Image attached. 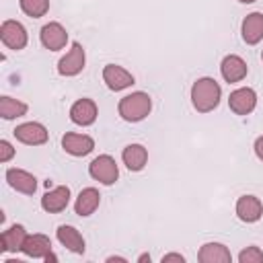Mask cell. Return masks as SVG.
I'll use <instances>...</instances> for the list:
<instances>
[{"instance_id": "obj_24", "label": "cell", "mask_w": 263, "mask_h": 263, "mask_svg": "<svg viewBox=\"0 0 263 263\" xmlns=\"http://www.w3.org/2000/svg\"><path fill=\"white\" fill-rule=\"evenodd\" d=\"M21 10L31 18H41L49 10V0H18Z\"/></svg>"}, {"instance_id": "obj_9", "label": "cell", "mask_w": 263, "mask_h": 263, "mask_svg": "<svg viewBox=\"0 0 263 263\" xmlns=\"http://www.w3.org/2000/svg\"><path fill=\"white\" fill-rule=\"evenodd\" d=\"M228 107L232 113L236 115H249L255 111L257 107V92L249 86H242V88H236L230 92L228 97Z\"/></svg>"}, {"instance_id": "obj_26", "label": "cell", "mask_w": 263, "mask_h": 263, "mask_svg": "<svg viewBox=\"0 0 263 263\" xmlns=\"http://www.w3.org/2000/svg\"><path fill=\"white\" fill-rule=\"evenodd\" d=\"M14 156V148L8 140H0V162H8Z\"/></svg>"}, {"instance_id": "obj_15", "label": "cell", "mask_w": 263, "mask_h": 263, "mask_svg": "<svg viewBox=\"0 0 263 263\" xmlns=\"http://www.w3.org/2000/svg\"><path fill=\"white\" fill-rule=\"evenodd\" d=\"M6 181L14 191L25 193V195H33L37 191V179L29 171H23V168H16V166L8 168L6 171Z\"/></svg>"}, {"instance_id": "obj_12", "label": "cell", "mask_w": 263, "mask_h": 263, "mask_svg": "<svg viewBox=\"0 0 263 263\" xmlns=\"http://www.w3.org/2000/svg\"><path fill=\"white\" fill-rule=\"evenodd\" d=\"M62 148L72 156H86L95 150V140L86 134L68 132L62 136Z\"/></svg>"}, {"instance_id": "obj_7", "label": "cell", "mask_w": 263, "mask_h": 263, "mask_svg": "<svg viewBox=\"0 0 263 263\" xmlns=\"http://www.w3.org/2000/svg\"><path fill=\"white\" fill-rule=\"evenodd\" d=\"M39 39H41V45L49 51H60L66 47L68 43V31L58 23V21H51L47 25L41 27L39 31Z\"/></svg>"}, {"instance_id": "obj_2", "label": "cell", "mask_w": 263, "mask_h": 263, "mask_svg": "<svg viewBox=\"0 0 263 263\" xmlns=\"http://www.w3.org/2000/svg\"><path fill=\"white\" fill-rule=\"evenodd\" d=\"M150 109H152V99L144 90H136V92L125 95L117 105L119 117L123 121H129V123H138V121L146 119Z\"/></svg>"}, {"instance_id": "obj_17", "label": "cell", "mask_w": 263, "mask_h": 263, "mask_svg": "<svg viewBox=\"0 0 263 263\" xmlns=\"http://www.w3.org/2000/svg\"><path fill=\"white\" fill-rule=\"evenodd\" d=\"M240 35L247 45H255L263 39V12H251L240 25Z\"/></svg>"}, {"instance_id": "obj_21", "label": "cell", "mask_w": 263, "mask_h": 263, "mask_svg": "<svg viewBox=\"0 0 263 263\" xmlns=\"http://www.w3.org/2000/svg\"><path fill=\"white\" fill-rule=\"evenodd\" d=\"M197 259L201 263H230L232 255H230V249L222 242H205L201 245Z\"/></svg>"}, {"instance_id": "obj_19", "label": "cell", "mask_w": 263, "mask_h": 263, "mask_svg": "<svg viewBox=\"0 0 263 263\" xmlns=\"http://www.w3.org/2000/svg\"><path fill=\"white\" fill-rule=\"evenodd\" d=\"M21 251L31 259H45V255L51 253V240H49V236L39 234V232L37 234H27Z\"/></svg>"}, {"instance_id": "obj_33", "label": "cell", "mask_w": 263, "mask_h": 263, "mask_svg": "<svg viewBox=\"0 0 263 263\" xmlns=\"http://www.w3.org/2000/svg\"><path fill=\"white\" fill-rule=\"evenodd\" d=\"M261 60H263V51H261Z\"/></svg>"}, {"instance_id": "obj_14", "label": "cell", "mask_w": 263, "mask_h": 263, "mask_svg": "<svg viewBox=\"0 0 263 263\" xmlns=\"http://www.w3.org/2000/svg\"><path fill=\"white\" fill-rule=\"evenodd\" d=\"M236 216L238 220L253 224L263 216V203L257 195H240L236 199Z\"/></svg>"}, {"instance_id": "obj_11", "label": "cell", "mask_w": 263, "mask_h": 263, "mask_svg": "<svg viewBox=\"0 0 263 263\" xmlns=\"http://www.w3.org/2000/svg\"><path fill=\"white\" fill-rule=\"evenodd\" d=\"M220 74H222V78H224L226 82L234 84V82H240V80L247 78L249 66H247V62H245L240 55L230 53V55H226V58L222 60V64H220Z\"/></svg>"}, {"instance_id": "obj_27", "label": "cell", "mask_w": 263, "mask_h": 263, "mask_svg": "<svg viewBox=\"0 0 263 263\" xmlns=\"http://www.w3.org/2000/svg\"><path fill=\"white\" fill-rule=\"evenodd\" d=\"M162 263H168V261H177V263H185V257L181 255V253H166V255H162V259H160Z\"/></svg>"}, {"instance_id": "obj_32", "label": "cell", "mask_w": 263, "mask_h": 263, "mask_svg": "<svg viewBox=\"0 0 263 263\" xmlns=\"http://www.w3.org/2000/svg\"><path fill=\"white\" fill-rule=\"evenodd\" d=\"M238 2H242V4H251V2H255V0H238Z\"/></svg>"}, {"instance_id": "obj_23", "label": "cell", "mask_w": 263, "mask_h": 263, "mask_svg": "<svg viewBox=\"0 0 263 263\" xmlns=\"http://www.w3.org/2000/svg\"><path fill=\"white\" fill-rule=\"evenodd\" d=\"M29 111V105L18 101V99H12V97H0V117L10 121V119H16V117H23L27 115Z\"/></svg>"}, {"instance_id": "obj_29", "label": "cell", "mask_w": 263, "mask_h": 263, "mask_svg": "<svg viewBox=\"0 0 263 263\" xmlns=\"http://www.w3.org/2000/svg\"><path fill=\"white\" fill-rule=\"evenodd\" d=\"M111 261H123L125 263L127 259L125 257H119V255H111V257H107V263H111Z\"/></svg>"}, {"instance_id": "obj_16", "label": "cell", "mask_w": 263, "mask_h": 263, "mask_svg": "<svg viewBox=\"0 0 263 263\" xmlns=\"http://www.w3.org/2000/svg\"><path fill=\"white\" fill-rule=\"evenodd\" d=\"M55 236H58V240H60L62 247H66L68 251H72V253H76V255H82L84 249H86L84 236H82L74 226H70V224H62V226H58Z\"/></svg>"}, {"instance_id": "obj_5", "label": "cell", "mask_w": 263, "mask_h": 263, "mask_svg": "<svg viewBox=\"0 0 263 263\" xmlns=\"http://www.w3.org/2000/svg\"><path fill=\"white\" fill-rule=\"evenodd\" d=\"M0 39L8 49L18 51V49H25V45L29 41V35H27V29L18 21L8 18L0 25Z\"/></svg>"}, {"instance_id": "obj_31", "label": "cell", "mask_w": 263, "mask_h": 263, "mask_svg": "<svg viewBox=\"0 0 263 263\" xmlns=\"http://www.w3.org/2000/svg\"><path fill=\"white\" fill-rule=\"evenodd\" d=\"M43 261H47V263H49V261H58V257H55V255H53V253H47V255H45V259H43Z\"/></svg>"}, {"instance_id": "obj_10", "label": "cell", "mask_w": 263, "mask_h": 263, "mask_svg": "<svg viewBox=\"0 0 263 263\" xmlns=\"http://www.w3.org/2000/svg\"><path fill=\"white\" fill-rule=\"evenodd\" d=\"M97 115H99L97 103H95L92 99H86V97L74 101L72 107H70V119H72V123L82 125V127L92 125V123L97 121Z\"/></svg>"}, {"instance_id": "obj_25", "label": "cell", "mask_w": 263, "mask_h": 263, "mask_svg": "<svg viewBox=\"0 0 263 263\" xmlns=\"http://www.w3.org/2000/svg\"><path fill=\"white\" fill-rule=\"evenodd\" d=\"M238 263H263V251L251 245L238 253Z\"/></svg>"}, {"instance_id": "obj_20", "label": "cell", "mask_w": 263, "mask_h": 263, "mask_svg": "<svg viewBox=\"0 0 263 263\" xmlns=\"http://www.w3.org/2000/svg\"><path fill=\"white\" fill-rule=\"evenodd\" d=\"M27 238V230L23 224H12L0 234V251L2 253H16L23 249V242Z\"/></svg>"}, {"instance_id": "obj_18", "label": "cell", "mask_w": 263, "mask_h": 263, "mask_svg": "<svg viewBox=\"0 0 263 263\" xmlns=\"http://www.w3.org/2000/svg\"><path fill=\"white\" fill-rule=\"evenodd\" d=\"M99 203H101V193H99V189H95V187H84V189L78 193L76 201H74V212H76L78 216L86 218V216H90V214L97 212Z\"/></svg>"}, {"instance_id": "obj_28", "label": "cell", "mask_w": 263, "mask_h": 263, "mask_svg": "<svg viewBox=\"0 0 263 263\" xmlns=\"http://www.w3.org/2000/svg\"><path fill=\"white\" fill-rule=\"evenodd\" d=\"M255 154H257V158L259 160H263V136H259L257 140H255Z\"/></svg>"}, {"instance_id": "obj_6", "label": "cell", "mask_w": 263, "mask_h": 263, "mask_svg": "<svg viewBox=\"0 0 263 263\" xmlns=\"http://www.w3.org/2000/svg\"><path fill=\"white\" fill-rule=\"evenodd\" d=\"M12 134H14V138H16L18 142H23V144H27V146H41V144H45L47 138H49L47 127H45L43 123H39V121L21 123V125L14 127Z\"/></svg>"}, {"instance_id": "obj_22", "label": "cell", "mask_w": 263, "mask_h": 263, "mask_svg": "<svg viewBox=\"0 0 263 263\" xmlns=\"http://www.w3.org/2000/svg\"><path fill=\"white\" fill-rule=\"evenodd\" d=\"M121 160H123V164H125L129 171L138 173V171H142V168L146 166V162H148V150H146V146H142V144H127V146L123 148V152H121Z\"/></svg>"}, {"instance_id": "obj_8", "label": "cell", "mask_w": 263, "mask_h": 263, "mask_svg": "<svg viewBox=\"0 0 263 263\" xmlns=\"http://www.w3.org/2000/svg\"><path fill=\"white\" fill-rule=\"evenodd\" d=\"M103 82L107 84V88H109V90L119 92V90L129 88V86L136 82V78H134V74H132V72H127L123 66L107 64V66L103 68Z\"/></svg>"}, {"instance_id": "obj_13", "label": "cell", "mask_w": 263, "mask_h": 263, "mask_svg": "<svg viewBox=\"0 0 263 263\" xmlns=\"http://www.w3.org/2000/svg\"><path fill=\"white\" fill-rule=\"evenodd\" d=\"M70 203V187L68 185H58L53 189H49L43 197H41V208L49 214H60L68 208Z\"/></svg>"}, {"instance_id": "obj_1", "label": "cell", "mask_w": 263, "mask_h": 263, "mask_svg": "<svg viewBox=\"0 0 263 263\" xmlns=\"http://www.w3.org/2000/svg\"><path fill=\"white\" fill-rule=\"evenodd\" d=\"M220 99H222V88L214 78L203 76V78H197L193 82V86H191V105L197 113L214 111L220 105Z\"/></svg>"}, {"instance_id": "obj_30", "label": "cell", "mask_w": 263, "mask_h": 263, "mask_svg": "<svg viewBox=\"0 0 263 263\" xmlns=\"http://www.w3.org/2000/svg\"><path fill=\"white\" fill-rule=\"evenodd\" d=\"M138 261H140V263H146V261L150 263V255H148V253H142V255L138 257Z\"/></svg>"}, {"instance_id": "obj_3", "label": "cell", "mask_w": 263, "mask_h": 263, "mask_svg": "<svg viewBox=\"0 0 263 263\" xmlns=\"http://www.w3.org/2000/svg\"><path fill=\"white\" fill-rule=\"evenodd\" d=\"M88 175L95 181H99L101 185H113L119 179V166L113 156L101 154V156L92 158V162L88 164Z\"/></svg>"}, {"instance_id": "obj_4", "label": "cell", "mask_w": 263, "mask_h": 263, "mask_svg": "<svg viewBox=\"0 0 263 263\" xmlns=\"http://www.w3.org/2000/svg\"><path fill=\"white\" fill-rule=\"evenodd\" d=\"M84 64H86V53H84V47L78 43V41H72L68 53L58 62V74L60 76H76L84 70Z\"/></svg>"}]
</instances>
